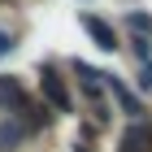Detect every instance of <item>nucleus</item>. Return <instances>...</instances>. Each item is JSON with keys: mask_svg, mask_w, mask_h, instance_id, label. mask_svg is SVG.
<instances>
[{"mask_svg": "<svg viewBox=\"0 0 152 152\" xmlns=\"http://www.w3.org/2000/svg\"><path fill=\"white\" fill-rule=\"evenodd\" d=\"M39 87H44V100L57 109V113H70V109H74V104H70V91H65V78H61L52 65L39 70Z\"/></svg>", "mask_w": 152, "mask_h": 152, "instance_id": "1", "label": "nucleus"}, {"mask_svg": "<svg viewBox=\"0 0 152 152\" xmlns=\"http://www.w3.org/2000/svg\"><path fill=\"white\" fill-rule=\"evenodd\" d=\"M83 31H87V35H91V44L100 48V52H117V31L109 22H100V18H91V13H83Z\"/></svg>", "mask_w": 152, "mask_h": 152, "instance_id": "2", "label": "nucleus"}, {"mask_svg": "<svg viewBox=\"0 0 152 152\" xmlns=\"http://www.w3.org/2000/svg\"><path fill=\"white\" fill-rule=\"evenodd\" d=\"M122 152H152V126L148 122H130L122 130Z\"/></svg>", "mask_w": 152, "mask_h": 152, "instance_id": "3", "label": "nucleus"}, {"mask_svg": "<svg viewBox=\"0 0 152 152\" xmlns=\"http://www.w3.org/2000/svg\"><path fill=\"white\" fill-rule=\"evenodd\" d=\"M74 74H78V83H83V91L91 96V100H100V91H104V87H100V78H104V74H96L91 65H87V61H74Z\"/></svg>", "mask_w": 152, "mask_h": 152, "instance_id": "4", "label": "nucleus"}, {"mask_svg": "<svg viewBox=\"0 0 152 152\" xmlns=\"http://www.w3.org/2000/svg\"><path fill=\"white\" fill-rule=\"evenodd\" d=\"M104 83H109V91L117 96V104H122V113H130V122H139L143 104H139V100H135V96H130V91H126V87H122V83H117V78H104Z\"/></svg>", "mask_w": 152, "mask_h": 152, "instance_id": "5", "label": "nucleus"}, {"mask_svg": "<svg viewBox=\"0 0 152 152\" xmlns=\"http://www.w3.org/2000/svg\"><path fill=\"white\" fill-rule=\"evenodd\" d=\"M0 104H9V109H26V96H22V87L13 78H0Z\"/></svg>", "mask_w": 152, "mask_h": 152, "instance_id": "6", "label": "nucleus"}, {"mask_svg": "<svg viewBox=\"0 0 152 152\" xmlns=\"http://www.w3.org/2000/svg\"><path fill=\"white\" fill-rule=\"evenodd\" d=\"M22 139H26V130H22V126H9V122L0 126V152H13Z\"/></svg>", "mask_w": 152, "mask_h": 152, "instance_id": "7", "label": "nucleus"}, {"mask_svg": "<svg viewBox=\"0 0 152 152\" xmlns=\"http://www.w3.org/2000/svg\"><path fill=\"white\" fill-rule=\"evenodd\" d=\"M126 26L135 31V35H152V18H148V13H130V18H126Z\"/></svg>", "mask_w": 152, "mask_h": 152, "instance_id": "8", "label": "nucleus"}, {"mask_svg": "<svg viewBox=\"0 0 152 152\" xmlns=\"http://www.w3.org/2000/svg\"><path fill=\"white\" fill-rule=\"evenodd\" d=\"M130 44H135V57L139 61H152V35H135Z\"/></svg>", "mask_w": 152, "mask_h": 152, "instance_id": "9", "label": "nucleus"}, {"mask_svg": "<svg viewBox=\"0 0 152 152\" xmlns=\"http://www.w3.org/2000/svg\"><path fill=\"white\" fill-rule=\"evenodd\" d=\"M139 91H152V61H139Z\"/></svg>", "mask_w": 152, "mask_h": 152, "instance_id": "10", "label": "nucleus"}, {"mask_svg": "<svg viewBox=\"0 0 152 152\" xmlns=\"http://www.w3.org/2000/svg\"><path fill=\"white\" fill-rule=\"evenodd\" d=\"M9 52H13V35H9V31H0V61L9 57Z\"/></svg>", "mask_w": 152, "mask_h": 152, "instance_id": "11", "label": "nucleus"}]
</instances>
